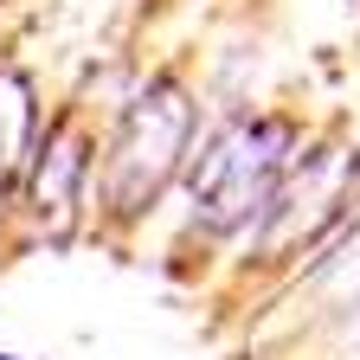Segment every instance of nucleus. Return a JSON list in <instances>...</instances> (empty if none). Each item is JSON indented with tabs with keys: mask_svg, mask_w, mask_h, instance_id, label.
Masks as SVG:
<instances>
[{
	"mask_svg": "<svg viewBox=\"0 0 360 360\" xmlns=\"http://www.w3.org/2000/svg\"><path fill=\"white\" fill-rule=\"evenodd\" d=\"M302 161V129L290 116H238L219 129L193 167V225L206 238H232L245 225H264L277 187Z\"/></svg>",
	"mask_w": 360,
	"mask_h": 360,
	"instance_id": "f03ea898",
	"label": "nucleus"
},
{
	"mask_svg": "<svg viewBox=\"0 0 360 360\" xmlns=\"http://www.w3.org/2000/svg\"><path fill=\"white\" fill-rule=\"evenodd\" d=\"M0 193H7V180H0Z\"/></svg>",
	"mask_w": 360,
	"mask_h": 360,
	"instance_id": "0eeeda50",
	"label": "nucleus"
},
{
	"mask_svg": "<svg viewBox=\"0 0 360 360\" xmlns=\"http://www.w3.org/2000/svg\"><path fill=\"white\" fill-rule=\"evenodd\" d=\"M193 129H200V103L174 71H161L135 90L116 135H110V148H103V174H97L103 219H116V225L142 219L167 193V180L180 174V161L193 148Z\"/></svg>",
	"mask_w": 360,
	"mask_h": 360,
	"instance_id": "f257e3e1",
	"label": "nucleus"
},
{
	"mask_svg": "<svg viewBox=\"0 0 360 360\" xmlns=\"http://www.w3.org/2000/svg\"><path fill=\"white\" fill-rule=\"evenodd\" d=\"M354 174H360V155H341V148H315L290 167V180L277 187L264 225H257V264H283L296 257L302 245H315L341 219L347 193H354Z\"/></svg>",
	"mask_w": 360,
	"mask_h": 360,
	"instance_id": "7ed1b4c3",
	"label": "nucleus"
},
{
	"mask_svg": "<svg viewBox=\"0 0 360 360\" xmlns=\"http://www.w3.org/2000/svg\"><path fill=\"white\" fill-rule=\"evenodd\" d=\"M39 148V103H32V84L20 71H0V180H13L26 174Z\"/></svg>",
	"mask_w": 360,
	"mask_h": 360,
	"instance_id": "39448f33",
	"label": "nucleus"
},
{
	"mask_svg": "<svg viewBox=\"0 0 360 360\" xmlns=\"http://www.w3.org/2000/svg\"><path fill=\"white\" fill-rule=\"evenodd\" d=\"M97 180V148H90V129L65 110L58 122L39 129V148L26 161V219L45 238H71L84 219V193Z\"/></svg>",
	"mask_w": 360,
	"mask_h": 360,
	"instance_id": "20e7f679",
	"label": "nucleus"
},
{
	"mask_svg": "<svg viewBox=\"0 0 360 360\" xmlns=\"http://www.w3.org/2000/svg\"><path fill=\"white\" fill-rule=\"evenodd\" d=\"M0 360H20V354H7V347H0Z\"/></svg>",
	"mask_w": 360,
	"mask_h": 360,
	"instance_id": "423d86ee",
	"label": "nucleus"
}]
</instances>
